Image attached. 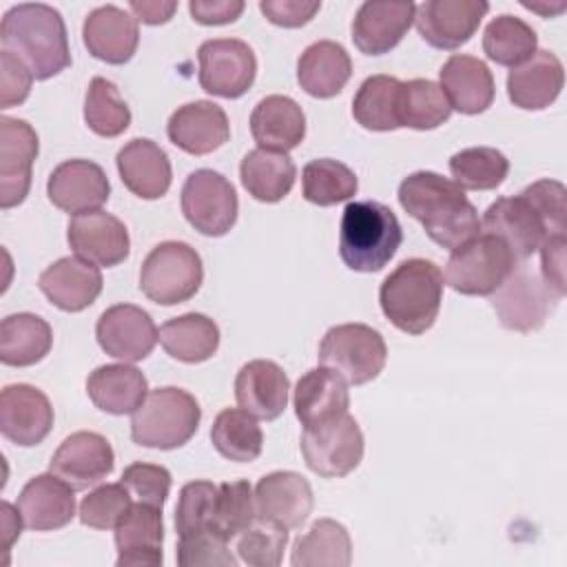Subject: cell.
Instances as JSON below:
<instances>
[{
    "instance_id": "obj_19",
    "label": "cell",
    "mask_w": 567,
    "mask_h": 567,
    "mask_svg": "<svg viewBox=\"0 0 567 567\" xmlns=\"http://www.w3.org/2000/svg\"><path fill=\"white\" fill-rule=\"evenodd\" d=\"M53 427V405L49 396L29 385L13 383L0 392V432L20 447L42 443Z\"/></svg>"
},
{
    "instance_id": "obj_3",
    "label": "cell",
    "mask_w": 567,
    "mask_h": 567,
    "mask_svg": "<svg viewBox=\"0 0 567 567\" xmlns=\"http://www.w3.org/2000/svg\"><path fill=\"white\" fill-rule=\"evenodd\" d=\"M2 51L20 58L35 80H49L71 64L62 13L44 2L11 7L0 24Z\"/></svg>"
},
{
    "instance_id": "obj_54",
    "label": "cell",
    "mask_w": 567,
    "mask_h": 567,
    "mask_svg": "<svg viewBox=\"0 0 567 567\" xmlns=\"http://www.w3.org/2000/svg\"><path fill=\"white\" fill-rule=\"evenodd\" d=\"M321 9V2L312 0H261L259 11L268 18V22L286 29H297L308 24L317 11Z\"/></svg>"
},
{
    "instance_id": "obj_40",
    "label": "cell",
    "mask_w": 567,
    "mask_h": 567,
    "mask_svg": "<svg viewBox=\"0 0 567 567\" xmlns=\"http://www.w3.org/2000/svg\"><path fill=\"white\" fill-rule=\"evenodd\" d=\"M213 447L228 461L252 463L264 447V432L257 416L241 408L221 410L210 427Z\"/></svg>"
},
{
    "instance_id": "obj_9",
    "label": "cell",
    "mask_w": 567,
    "mask_h": 567,
    "mask_svg": "<svg viewBox=\"0 0 567 567\" xmlns=\"http://www.w3.org/2000/svg\"><path fill=\"white\" fill-rule=\"evenodd\" d=\"M319 363L350 385L374 381L385 368L388 348L379 330L365 323L332 326L319 343Z\"/></svg>"
},
{
    "instance_id": "obj_28",
    "label": "cell",
    "mask_w": 567,
    "mask_h": 567,
    "mask_svg": "<svg viewBox=\"0 0 567 567\" xmlns=\"http://www.w3.org/2000/svg\"><path fill=\"white\" fill-rule=\"evenodd\" d=\"M73 487L53 472L27 481L18 496V514L33 532H53L69 525L75 516Z\"/></svg>"
},
{
    "instance_id": "obj_12",
    "label": "cell",
    "mask_w": 567,
    "mask_h": 567,
    "mask_svg": "<svg viewBox=\"0 0 567 567\" xmlns=\"http://www.w3.org/2000/svg\"><path fill=\"white\" fill-rule=\"evenodd\" d=\"M299 445L306 465L323 478L348 476L363 458V432L350 414L317 427H303Z\"/></svg>"
},
{
    "instance_id": "obj_35",
    "label": "cell",
    "mask_w": 567,
    "mask_h": 567,
    "mask_svg": "<svg viewBox=\"0 0 567 567\" xmlns=\"http://www.w3.org/2000/svg\"><path fill=\"white\" fill-rule=\"evenodd\" d=\"M86 394L106 414H133L148 394V381L135 365L109 363L89 374Z\"/></svg>"
},
{
    "instance_id": "obj_45",
    "label": "cell",
    "mask_w": 567,
    "mask_h": 567,
    "mask_svg": "<svg viewBox=\"0 0 567 567\" xmlns=\"http://www.w3.org/2000/svg\"><path fill=\"white\" fill-rule=\"evenodd\" d=\"M359 188L357 175L337 159L319 157L303 166L301 171V193L310 204L334 206L350 199Z\"/></svg>"
},
{
    "instance_id": "obj_26",
    "label": "cell",
    "mask_w": 567,
    "mask_h": 567,
    "mask_svg": "<svg viewBox=\"0 0 567 567\" xmlns=\"http://www.w3.org/2000/svg\"><path fill=\"white\" fill-rule=\"evenodd\" d=\"M439 86L450 106L463 115H478L494 102V75L489 66L467 53L450 55L439 71Z\"/></svg>"
},
{
    "instance_id": "obj_24",
    "label": "cell",
    "mask_w": 567,
    "mask_h": 567,
    "mask_svg": "<svg viewBox=\"0 0 567 567\" xmlns=\"http://www.w3.org/2000/svg\"><path fill=\"white\" fill-rule=\"evenodd\" d=\"M38 286L55 308L82 312L100 297L104 281L100 266L75 255L47 266L38 277Z\"/></svg>"
},
{
    "instance_id": "obj_15",
    "label": "cell",
    "mask_w": 567,
    "mask_h": 567,
    "mask_svg": "<svg viewBox=\"0 0 567 567\" xmlns=\"http://www.w3.org/2000/svg\"><path fill=\"white\" fill-rule=\"evenodd\" d=\"M312 505V487L299 472L277 470L261 476L255 485V512L259 523L290 532L306 523Z\"/></svg>"
},
{
    "instance_id": "obj_57",
    "label": "cell",
    "mask_w": 567,
    "mask_h": 567,
    "mask_svg": "<svg viewBox=\"0 0 567 567\" xmlns=\"http://www.w3.org/2000/svg\"><path fill=\"white\" fill-rule=\"evenodd\" d=\"M128 9L133 11L135 20L144 24H164L177 11V2H162V0H131Z\"/></svg>"
},
{
    "instance_id": "obj_10",
    "label": "cell",
    "mask_w": 567,
    "mask_h": 567,
    "mask_svg": "<svg viewBox=\"0 0 567 567\" xmlns=\"http://www.w3.org/2000/svg\"><path fill=\"white\" fill-rule=\"evenodd\" d=\"M560 299L540 275L525 266H516L498 290L489 295L503 328L514 332L540 330Z\"/></svg>"
},
{
    "instance_id": "obj_44",
    "label": "cell",
    "mask_w": 567,
    "mask_h": 567,
    "mask_svg": "<svg viewBox=\"0 0 567 567\" xmlns=\"http://www.w3.org/2000/svg\"><path fill=\"white\" fill-rule=\"evenodd\" d=\"M450 173L463 190H494L507 173L509 159L492 146H472L450 157Z\"/></svg>"
},
{
    "instance_id": "obj_5",
    "label": "cell",
    "mask_w": 567,
    "mask_h": 567,
    "mask_svg": "<svg viewBox=\"0 0 567 567\" xmlns=\"http://www.w3.org/2000/svg\"><path fill=\"white\" fill-rule=\"evenodd\" d=\"M403 230L396 215L381 202H350L341 215L339 255L354 272H379L396 255Z\"/></svg>"
},
{
    "instance_id": "obj_32",
    "label": "cell",
    "mask_w": 567,
    "mask_h": 567,
    "mask_svg": "<svg viewBox=\"0 0 567 567\" xmlns=\"http://www.w3.org/2000/svg\"><path fill=\"white\" fill-rule=\"evenodd\" d=\"M250 133L259 148L288 153L306 137V115L288 95H266L250 113Z\"/></svg>"
},
{
    "instance_id": "obj_4",
    "label": "cell",
    "mask_w": 567,
    "mask_h": 567,
    "mask_svg": "<svg viewBox=\"0 0 567 567\" xmlns=\"http://www.w3.org/2000/svg\"><path fill=\"white\" fill-rule=\"evenodd\" d=\"M443 272L434 261L412 257L383 279L379 303L394 328L416 337L434 326L443 301Z\"/></svg>"
},
{
    "instance_id": "obj_55",
    "label": "cell",
    "mask_w": 567,
    "mask_h": 567,
    "mask_svg": "<svg viewBox=\"0 0 567 567\" xmlns=\"http://www.w3.org/2000/svg\"><path fill=\"white\" fill-rule=\"evenodd\" d=\"M565 233L558 235H549L543 239L540 244V277L545 279V284L560 297H565Z\"/></svg>"
},
{
    "instance_id": "obj_8",
    "label": "cell",
    "mask_w": 567,
    "mask_h": 567,
    "mask_svg": "<svg viewBox=\"0 0 567 567\" xmlns=\"http://www.w3.org/2000/svg\"><path fill=\"white\" fill-rule=\"evenodd\" d=\"M204 281L199 252L184 241L157 244L140 268V290L159 306L184 303Z\"/></svg>"
},
{
    "instance_id": "obj_25",
    "label": "cell",
    "mask_w": 567,
    "mask_h": 567,
    "mask_svg": "<svg viewBox=\"0 0 567 567\" xmlns=\"http://www.w3.org/2000/svg\"><path fill=\"white\" fill-rule=\"evenodd\" d=\"M82 40L95 60L126 64L137 51L140 27L128 11L115 4H102L84 18Z\"/></svg>"
},
{
    "instance_id": "obj_13",
    "label": "cell",
    "mask_w": 567,
    "mask_h": 567,
    "mask_svg": "<svg viewBox=\"0 0 567 567\" xmlns=\"http://www.w3.org/2000/svg\"><path fill=\"white\" fill-rule=\"evenodd\" d=\"M199 86L217 97H241L257 78L252 49L237 38H215L202 42L197 51Z\"/></svg>"
},
{
    "instance_id": "obj_59",
    "label": "cell",
    "mask_w": 567,
    "mask_h": 567,
    "mask_svg": "<svg viewBox=\"0 0 567 567\" xmlns=\"http://www.w3.org/2000/svg\"><path fill=\"white\" fill-rule=\"evenodd\" d=\"M523 7L534 11V13H538V16H543V18H554V16H558V13H563L567 9L565 2H556V4H549V7L540 4V2H523Z\"/></svg>"
},
{
    "instance_id": "obj_6",
    "label": "cell",
    "mask_w": 567,
    "mask_h": 567,
    "mask_svg": "<svg viewBox=\"0 0 567 567\" xmlns=\"http://www.w3.org/2000/svg\"><path fill=\"white\" fill-rule=\"evenodd\" d=\"M199 421L202 408L190 392L175 385L157 388L131 414V439L142 447L175 450L195 436Z\"/></svg>"
},
{
    "instance_id": "obj_20",
    "label": "cell",
    "mask_w": 567,
    "mask_h": 567,
    "mask_svg": "<svg viewBox=\"0 0 567 567\" xmlns=\"http://www.w3.org/2000/svg\"><path fill=\"white\" fill-rule=\"evenodd\" d=\"M71 250L95 266H117L131 252V239L124 221L106 210H89L75 215L66 226Z\"/></svg>"
},
{
    "instance_id": "obj_18",
    "label": "cell",
    "mask_w": 567,
    "mask_h": 567,
    "mask_svg": "<svg viewBox=\"0 0 567 567\" xmlns=\"http://www.w3.org/2000/svg\"><path fill=\"white\" fill-rule=\"evenodd\" d=\"M115 467V454L106 436L97 432H73L51 456L49 472L69 483L75 492L102 483Z\"/></svg>"
},
{
    "instance_id": "obj_47",
    "label": "cell",
    "mask_w": 567,
    "mask_h": 567,
    "mask_svg": "<svg viewBox=\"0 0 567 567\" xmlns=\"http://www.w3.org/2000/svg\"><path fill=\"white\" fill-rule=\"evenodd\" d=\"M255 520H257L255 494L248 481H228L217 485L215 520H213V529L217 536L230 543L241 532L252 527Z\"/></svg>"
},
{
    "instance_id": "obj_11",
    "label": "cell",
    "mask_w": 567,
    "mask_h": 567,
    "mask_svg": "<svg viewBox=\"0 0 567 567\" xmlns=\"http://www.w3.org/2000/svg\"><path fill=\"white\" fill-rule=\"evenodd\" d=\"M182 213L197 233L221 237L237 221L239 199L235 186L217 171H193L182 186Z\"/></svg>"
},
{
    "instance_id": "obj_29",
    "label": "cell",
    "mask_w": 567,
    "mask_h": 567,
    "mask_svg": "<svg viewBox=\"0 0 567 567\" xmlns=\"http://www.w3.org/2000/svg\"><path fill=\"white\" fill-rule=\"evenodd\" d=\"M288 390V374L281 365L268 359L244 363L235 377V399L239 408L264 421H275L284 414Z\"/></svg>"
},
{
    "instance_id": "obj_34",
    "label": "cell",
    "mask_w": 567,
    "mask_h": 567,
    "mask_svg": "<svg viewBox=\"0 0 567 567\" xmlns=\"http://www.w3.org/2000/svg\"><path fill=\"white\" fill-rule=\"evenodd\" d=\"M352 75V60L348 51L332 40H319L303 49L297 60L299 86L319 100L334 97L343 91Z\"/></svg>"
},
{
    "instance_id": "obj_48",
    "label": "cell",
    "mask_w": 567,
    "mask_h": 567,
    "mask_svg": "<svg viewBox=\"0 0 567 567\" xmlns=\"http://www.w3.org/2000/svg\"><path fill=\"white\" fill-rule=\"evenodd\" d=\"M217 485L210 481H190L179 489L175 507V532L179 538L213 532Z\"/></svg>"
},
{
    "instance_id": "obj_49",
    "label": "cell",
    "mask_w": 567,
    "mask_h": 567,
    "mask_svg": "<svg viewBox=\"0 0 567 567\" xmlns=\"http://www.w3.org/2000/svg\"><path fill=\"white\" fill-rule=\"evenodd\" d=\"M133 496L122 483H106L89 492L80 503V523L93 529H115L131 507Z\"/></svg>"
},
{
    "instance_id": "obj_7",
    "label": "cell",
    "mask_w": 567,
    "mask_h": 567,
    "mask_svg": "<svg viewBox=\"0 0 567 567\" xmlns=\"http://www.w3.org/2000/svg\"><path fill=\"white\" fill-rule=\"evenodd\" d=\"M516 268V257L509 246L483 233L452 250L445 264V284L467 297H489Z\"/></svg>"
},
{
    "instance_id": "obj_41",
    "label": "cell",
    "mask_w": 567,
    "mask_h": 567,
    "mask_svg": "<svg viewBox=\"0 0 567 567\" xmlns=\"http://www.w3.org/2000/svg\"><path fill=\"white\" fill-rule=\"evenodd\" d=\"M401 80L394 75H370L361 82L352 100V117L368 131H394L399 122Z\"/></svg>"
},
{
    "instance_id": "obj_23",
    "label": "cell",
    "mask_w": 567,
    "mask_h": 567,
    "mask_svg": "<svg viewBox=\"0 0 567 567\" xmlns=\"http://www.w3.org/2000/svg\"><path fill=\"white\" fill-rule=\"evenodd\" d=\"M168 140L188 155H208L221 148L230 137L226 111L208 100H195L179 106L166 124Z\"/></svg>"
},
{
    "instance_id": "obj_21",
    "label": "cell",
    "mask_w": 567,
    "mask_h": 567,
    "mask_svg": "<svg viewBox=\"0 0 567 567\" xmlns=\"http://www.w3.org/2000/svg\"><path fill=\"white\" fill-rule=\"evenodd\" d=\"M47 195L55 208L80 215L106 204L111 184L100 164L91 159H66L51 171Z\"/></svg>"
},
{
    "instance_id": "obj_31",
    "label": "cell",
    "mask_w": 567,
    "mask_h": 567,
    "mask_svg": "<svg viewBox=\"0 0 567 567\" xmlns=\"http://www.w3.org/2000/svg\"><path fill=\"white\" fill-rule=\"evenodd\" d=\"M115 164L122 184L142 199H159L171 188V159L164 148H159L148 137H135L126 142L120 148Z\"/></svg>"
},
{
    "instance_id": "obj_46",
    "label": "cell",
    "mask_w": 567,
    "mask_h": 567,
    "mask_svg": "<svg viewBox=\"0 0 567 567\" xmlns=\"http://www.w3.org/2000/svg\"><path fill=\"white\" fill-rule=\"evenodd\" d=\"M84 122L100 137H117L128 128L131 111L111 80L95 75L89 82L84 95Z\"/></svg>"
},
{
    "instance_id": "obj_43",
    "label": "cell",
    "mask_w": 567,
    "mask_h": 567,
    "mask_svg": "<svg viewBox=\"0 0 567 567\" xmlns=\"http://www.w3.org/2000/svg\"><path fill=\"white\" fill-rule=\"evenodd\" d=\"M452 106L443 95L441 86L432 80L401 82L399 91V122L414 131H432L447 122Z\"/></svg>"
},
{
    "instance_id": "obj_39",
    "label": "cell",
    "mask_w": 567,
    "mask_h": 567,
    "mask_svg": "<svg viewBox=\"0 0 567 567\" xmlns=\"http://www.w3.org/2000/svg\"><path fill=\"white\" fill-rule=\"evenodd\" d=\"M292 567H348L352 563V540L348 529L332 520L319 518L308 534L292 545Z\"/></svg>"
},
{
    "instance_id": "obj_56",
    "label": "cell",
    "mask_w": 567,
    "mask_h": 567,
    "mask_svg": "<svg viewBox=\"0 0 567 567\" xmlns=\"http://www.w3.org/2000/svg\"><path fill=\"white\" fill-rule=\"evenodd\" d=\"M246 4L241 0H190L188 11L195 22L206 27L230 24L244 13Z\"/></svg>"
},
{
    "instance_id": "obj_2",
    "label": "cell",
    "mask_w": 567,
    "mask_h": 567,
    "mask_svg": "<svg viewBox=\"0 0 567 567\" xmlns=\"http://www.w3.org/2000/svg\"><path fill=\"white\" fill-rule=\"evenodd\" d=\"M401 208L423 224L425 235L441 248L456 250L474 239L481 219L465 190L434 171H416L399 184Z\"/></svg>"
},
{
    "instance_id": "obj_37",
    "label": "cell",
    "mask_w": 567,
    "mask_h": 567,
    "mask_svg": "<svg viewBox=\"0 0 567 567\" xmlns=\"http://www.w3.org/2000/svg\"><path fill=\"white\" fill-rule=\"evenodd\" d=\"M159 343L168 357L182 363H202L217 352L219 328L202 312H186L162 323Z\"/></svg>"
},
{
    "instance_id": "obj_38",
    "label": "cell",
    "mask_w": 567,
    "mask_h": 567,
    "mask_svg": "<svg viewBox=\"0 0 567 567\" xmlns=\"http://www.w3.org/2000/svg\"><path fill=\"white\" fill-rule=\"evenodd\" d=\"M241 186L259 202H281L295 186L297 168L286 153L264 148L248 151L239 164Z\"/></svg>"
},
{
    "instance_id": "obj_42",
    "label": "cell",
    "mask_w": 567,
    "mask_h": 567,
    "mask_svg": "<svg viewBox=\"0 0 567 567\" xmlns=\"http://www.w3.org/2000/svg\"><path fill=\"white\" fill-rule=\"evenodd\" d=\"M536 31L520 18L503 13L494 18L483 33V51L485 55L501 64L516 69L527 62L538 49Z\"/></svg>"
},
{
    "instance_id": "obj_50",
    "label": "cell",
    "mask_w": 567,
    "mask_h": 567,
    "mask_svg": "<svg viewBox=\"0 0 567 567\" xmlns=\"http://www.w3.org/2000/svg\"><path fill=\"white\" fill-rule=\"evenodd\" d=\"M288 545V529L272 525L248 527L237 536V554L246 565L252 567H277L284 560V549Z\"/></svg>"
},
{
    "instance_id": "obj_27",
    "label": "cell",
    "mask_w": 567,
    "mask_h": 567,
    "mask_svg": "<svg viewBox=\"0 0 567 567\" xmlns=\"http://www.w3.org/2000/svg\"><path fill=\"white\" fill-rule=\"evenodd\" d=\"M414 2H363L352 20V42L365 55L390 53L414 22Z\"/></svg>"
},
{
    "instance_id": "obj_33",
    "label": "cell",
    "mask_w": 567,
    "mask_h": 567,
    "mask_svg": "<svg viewBox=\"0 0 567 567\" xmlns=\"http://www.w3.org/2000/svg\"><path fill=\"white\" fill-rule=\"evenodd\" d=\"M565 84L563 62L551 51H536L507 75L509 102L523 111H540L556 102Z\"/></svg>"
},
{
    "instance_id": "obj_16",
    "label": "cell",
    "mask_w": 567,
    "mask_h": 567,
    "mask_svg": "<svg viewBox=\"0 0 567 567\" xmlns=\"http://www.w3.org/2000/svg\"><path fill=\"white\" fill-rule=\"evenodd\" d=\"M487 11L483 0H427L416 4L414 24L430 47L454 51L472 40Z\"/></svg>"
},
{
    "instance_id": "obj_22",
    "label": "cell",
    "mask_w": 567,
    "mask_h": 567,
    "mask_svg": "<svg viewBox=\"0 0 567 567\" xmlns=\"http://www.w3.org/2000/svg\"><path fill=\"white\" fill-rule=\"evenodd\" d=\"M164 520L162 507L148 503H131L126 514L115 525L117 567H155L164 554Z\"/></svg>"
},
{
    "instance_id": "obj_36",
    "label": "cell",
    "mask_w": 567,
    "mask_h": 567,
    "mask_svg": "<svg viewBox=\"0 0 567 567\" xmlns=\"http://www.w3.org/2000/svg\"><path fill=\"white\" fill-rule=\"evenodd\" d=\"M53 346L51 326L31 312L9 315L0 323V361L11 368L40 363Z\"/></svg>"
},
{
    "instance_id": "obj_17",
    "label": "cell",
    "mask_w": 567,
    "mask_h": 567,
    "mask_svg": "<svg viewBox=\"0 0 567 567\" xmlns=\"http://www.w3.org/2000/svg\"><path fill=\"white\" fill-rule=\"evenodd\" d=\"M38 151V133L27 120L0 117V208L7 210L27 199Z\"/></svg>"
},
{
    "instance_id": "obj_1",
    "label": "cell",
    "mask_w": 567,
    "mask_h": 567,
    "mask_svg": "<svg viewBox=\"0 0 567 567\" xmlns=\"http://www.w3.org/2000/svg\"><path fill=\"white\" fill-rule=\"evenodd\" d=\"M481 228L501 237L516 261L532 257L545 237L567 230V190L556 179H538L514 197L487 206Z\"/></svg>"
},
{
    "instance_id": "obj_51",
    "label": "cell",
    "mask_w": 567,
    "mask_h": 567,
    "mask_svg": "<svg viewBox=\"0 0 567 567\" xmlns=\"http://www.w3.org/2000/svg\"><path fill=\"white\" fill-rule=\"evenodd\" d=\"M120 483L131 492V496L140 503H148L155 507H164L171 492V472L164 465L155 463H131Z\"/></svg>"
},
{
    "instance_id": "obj_58",
    "label": "cell",
    "mask_w": 567,
    "mask_h": 567,
    "mask_svg": "<svg viewBox=\"0 0 567 567\" xmlns=\"http://www.w3.org/2000/svg\"><path fill=\"white\" fill-rule=\"evenodd\" d=\"M2 514H4V549H9L11 547V543H13V538L16 536H20V527L22 525H16V527H11V520H13V507H11V503H2Z\"/></svg>"
},
{
    "instance_id": "obj_30",
    "label": "cell",
    "mask_w": 567,
    "mask_h": 567,
    "mask_svg": "<svg viewBox=\"0 0 567 567\" xmlns=\"http://www.w3.org/2000/svg\"><path fill=\"white\" fill-rule=\"evenodd\" d=\"M292 405L303 427L337 421L348 414L350 408L348 383L330 368H312L297 381Z\"/></svg>"
},
{
    "instance_id": "obj_53",
    "label": "cell",
    "mask_w": 567,
    "mask_h": 567,
    "mask_svg": "<svg viewBox=\"0 0 567 567\" xmlns=\"http://www.w3.org/2000/svg\"><path fill=\"white\" fill-rule=\"evenodd\" d=\"M33 73L31 69L16 58L9 51L0 53V109H11L22 104L33 84Z\"/></svg>"
},
{
    "instance_id": "obj_14",
    "label": "cell",
    "mask_w": 567,
    "mask_h": 567,
    "mask_svg": "<svg viewBox=\"0 0 567 567\" xmlns=\"http://www.w3.org/2000/svg\"><path fill=\"white\" fill-rule=\"evenodd\" d=\"M95 337L109 357L124 363H135L144 361L153 352L159 330L144 308L133 303H115L100 315Z\"/></svg>"
},
{
    "instance_id": "obj_52",
    "label": "cell",
    "mask_w": 567,
    "mask_h": 567,
    "mask_svg": "<svg viewBox=\"0 0 567 567\" xmlns=\"http://www.w3.org/2000/svg\"><path fill=\"white\" fill-rule=\"evenodd\" d=\"M177 565L195 567V565H237V558L228 549V540L221 536L206 532L188 538H179L177 543Z\"/></svg>"
}]
</instances>
